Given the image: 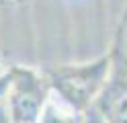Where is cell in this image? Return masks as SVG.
I'll list each match as a JSON object with an SVG mask.
<instances>
[{
    "label": "cell",
    "mask_w": 127,
    "mask_h": 123,
    "mask_svg": "<svg viewBox=\"0 0 127 123\" xmlns=\"http://www.w3.org/2000/svg\"><path fill=\"white\" fill-rule=\"evenodd\" d=\"M111 72V57L100 55L86 64L58 66L49 70L47 82L53 94L68 103L78 113H84L96 105V96L107 90V80Z\"/></svg>",
    "instance_id": "6da1fadb"
},
{
    "label": "cell",
    "mask_w": 127,
    "mask_h": 123,
    "mask_svg": "<svg viewBox=\"0 0 127 123\" xmlns=\"http://www.w3.org/2000/svg\"><path fill=\"white\" fill-rule=\"evenodd\" d=\"M51 94L49 82L45 76L29 68H10V88L6 94L12 123H37L47 98Z\"/></svg>",
    "instance_id": "7a4b0ae2"
},
{
    "label": "cell",
    "mask_w": 127,
    "mask_h": 123,
    "mask_svg": "<svg viewBox=\"0 0 127 123\" xmlns=\"http://www.w3.org/2000/svg\"><path fill=\"white\" fill-rule=\"evenodd\" d=\"M37 123H82V113H78L68 103H64L58 94L51 92Z\"/></svg>",
    "instance_id": "3957f363"
},
{
    "label": "cell",
    "mask_w": 127,
    "mask_h": 123,
    "mask_svg": "<svg viewBox=\"0 0 127 123\" xmlns=\"http://www.w3.org/2000/svg\"><path fill=\"white\" fill-rule=\"evenodd\" d=\"M102 98H107V107L98 109L105 113L109 123H127V90H119V92H102Z\"/></svg>",
    "instance_id": "277c9868"
},
{
    "label": "cell",
    "mask_w": 127,
    "mask_h": 123,
    "mask_svg": "<svg viewBox=\"0 0 127 123\" xmlns=\"http://www.w3.org/2000/svg\"><path fill=\"white\" fill-rule=\"evenodd\" d=\"M82 123H109L105 113L98 109V105H92L90 109H86L82 113Z\"/></svg>",
    "instance_id": "5b68a950"
},
{
    "label": "cell",
    "mask_w": 127,
    "mask_h": 123,
    "mask_svg": "<svg viewBox=\"0 0 127 123\" xmlns=\"http://www.w3.org/2000/svg\"><path fill=\"white\" fill-rule=\"evenodd\" d=\"M8 88H10V70H6V72L0 74V103L6 101Z\"/></svg>",
    "instance_id": "8992f818"
},
{
    "label": "cell",
    "mask_w": 127,
    "mask_h": 123,
    "mask_svg": "<svg viewBox=\"0 0 127 123\" xmlns=\"http://www.w3.org/2000/svg\"><path fill=\"white\" fill-rule=\"evenodd\" d=\"M0 123H12L10 113H8V107H6V101L0 103Z\"/></svg>",
    "instance_id": "52a82bcc"
}]
</instances>
